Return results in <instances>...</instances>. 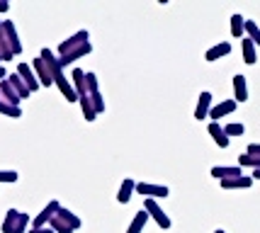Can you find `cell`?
<instances>
[{
    "mask_svg": "<svg viewBox=\"0 0 260 233\" xmlns=\"http://www.w3.org/2000/svg\"><path fill=\"white\" fill-rule=\"evenodd\" d=\"M144 211H146L148 216L153 219V221L158 223V228H163V231H168L170 226H173V221H170V216L166 214V211L160 209L158 204H156V199H146L144 202Z\"/></svg>",
    "mask_w": 260,
    "mask_h": 233,
    "instance_id": "6da1fadb",
    "label": "cell"
},
{
    "mask_svg": "<svg viewBox=\"0 0 260 233\" xmlns=\"http://www.w3.org/2000/svg\"><path fill=\"white\" fill-rule=\"evenodd\" d=\"M88 29H80V32H76V34H71L68 39H63L61 44H58V56H66V54H71V51H76V49H80L83 44H88Z\"/></svg>",
    "mask_w": 260,
    "mask_h": 233,
    "instance_id": "7a4b0ae2",
    "label": "cell"
},
{
    "mask_svg": "<svg viewBox=\"0 0 260 233\" xmlns=\"http://www.w3.org/2000/svg\"><path fill=\"white\" fill-rule=\"evenodd\" d=\"M58 209H61V204H58L56 199H51L49 204H46L44 209L39 211L37 216L32 219V228H46L49 223H51V219L58 214Z\"/></svg>",
    "mask_w": 260,
    "mask_h": 233,
    "instance_id": "3957f363",
    "label": "cell"
},
{
    "mask_svg": "<svg viewBox=\"0 0 260 233\" xmlns=\"http://www.w3.org/2000/svg\"><path fill=\"white\" fill-rule=\"evenodd\" d=\"M136 192L144 194L146 199H160V197H168L170 187L166 185H151V182H136Z\"/></svg>",
    "mask_w": 260,
    "mask_h": 233,
    "instance_id": "277c9868",
    "label": "cell"
},
{
    "mask_svg": "<svg viewBox=\"0 0 260 233\" xmlns=\"http://www.w3.org/2000/svg\"><path fill=\"white\" fill-rule=\"evenodd\" d=\"M32 71H34V76H37V80H39V85H42V88L54 85L51 73H49V68H46V63H44V58H42V56H37V58L32 61Z\"/></svg>",
    "mask_w": 260,
    "mask_h": 233,
    "instance_id": "5b68a950",
    "label": "cell"
},
{
    "mask_svg": "<svg viewBox=\"0 0 260 233\" xmlns=\"http://www.w3.org/2000/svg\"><path fill=\"white\" fill-rule=\"evenodd\" d=\"M209 112H212V92L204 90V92H200V100H197V107H194V119L202 122V119L209 117Z\"/></svg>",
    "mask_w": 260,
    "mask_h": 233,
    "instance_id": "8992f818",
    "label": "cell"
},
{
    "mask_svg": "<svg viewBox=\"0 0 260 233\" xmlns=\"http://www.w3.org/2000/svg\"><path fill=\"white\" fill-rule=\"evenodd\" d=\"M243 175V168L241 165H214L212 168V178L221 180H231V178H241Z\"/></svg>",
    "mask_w": 260,
    "mask_h": 233,
    "instance_id": "52a82bcc",
    "label": "cell"
},
{
    "mask_svg": "<svg viewBox=\"0 0 260 233\" xmlns=\"http://www.w3.org/2000/svg\"><path fill=\"white\" fill-rule=\"evenodd\" d=\"M5 42L10 44L12 54L20 56L22 54V42H20V34H17V29H15V24L10 22V20H5Z\"/></svg>",
    "mask_w": 260,
    "mask_h": 233,
    "instance_id": "ba28073f",
    "label": "cell"
},
{
    "mask_svg": "<svg viewBox=\"0 0 260 233\" xmlns=\"http://www.w3.org/2000/svg\"><path fill=\"white\" fill-rule=\"evenodd\" d=\"M0 100H5L8 105H12V107H20V102H22V97L17 95V90L10 85V80L5 78V80H0Z\"/></svg>",
    "mask_w": 260,
    "mask_h": 233,
    "instance_id": "9c48e42d",
    "label": "cell"
},
{
    "mask_svg": "<svg viewBox=\"0 0 260 233\" xmlns=\"http://www.w3.org/2000/svg\"><path fill=\"white\" fill-rule=\"evenodd\" d=\"M236 107H238L236 100L219 102V105H214V107H212V112H209V119H212V122H219L221 117H226V114H231V112H236Z\"/></svg>",
    "mask_w": 260,
    "mask_h": 233,
    "instance_id": "30bf717a",
    "label": "cell"
},
{
    "mask_svg": "<svg viewBox=\"0 0 260 233\" xmlns=\"http://www.w3.org/2000/svg\"><path fill=\"white\" fill-rule=\"evenodd\" d=\"M15 73H17V76L24 80V85L29 88V92L39 90V80H37V76H34V71H32V66H29V63H20Z\"/></svg>",
    "mask_w": 260,
    "mask_h": 233,
    "instance_id": "8fae6325",
    "label": "cell"
},
{
    "mask_svg": "<svg viewBox=\"0 0 260 233\" xmlns=\"http://www.w3.org/2000/svg\"><path fill=\"white\" fill-rule=\"evenodd\" d=\"M90 51H92V46H90V42H88V44H83L80 49H76V51H71V54L58 56V66H61V68L71 66V63H76L78 58H83V56H88Z\"/></svg>",
    "mask_w": 260,
    "mask_h": 233,
    "instance_id": "7c38bea8",
    "label": "cell"
},
{
    "mask_svg": "<svg viewBox=\"0 0 260 233\" xmlns=\"http://www.w3.org/2000/svg\"><path fill=\"white\" fill-rule=\"evenodd\" d=\"M54 85H56V88L61 90V95H63V97H66L68 102H78V100H80V97H78V92L73 90V85H71V80H68V78L63 76V73H61V76H58L56 80H54Z\"/></svg>",
    "mask_w": 260,
    "mask_h": 233,
    "instance_id": "4fadbf2b",
    "label": "cell"
},
{
    "mask_svg": "<svg viewBox=\"0 0 260 233\" xmlns=\"http://www.w3.org/2000/svg\"><path fill=\"white\" fill-rule=\"evenodd\" d=\"M207 131H209V136L214 139V144L219 146V148H229L231 139H229L226 134H224V126H221L219 122H212L209 126H207Z\"/></svg>",
    "mask_w": 260,
    "mask_h": 233,
    "instance_id": "5bb4252c",
    "label": "cell"
},
{
    "mask_svg": "<svg viewBox=\"0 0 260 233\" xmlns=\"http://www.w3.org/2000/svg\"><path fill=\"white\" fill-rule=\"evenodd\" d=\"M234 100L241 105V102L248 100V83H246V76H234Z\"/></svg>",
    "mask_w": 260,
    "mask_h": 233,
    "instance_id": "9a60e30c",
    "label": "cell"
},
{
    "mask_svg": "<svg viewBox=\"0 0 260 233\" xmlns=\"http://www.w3.org/2000/svg\"><path fill=\"white\" fill-rule=\"evenodd\" d=\"M134 192H136V182H134V180H132V178L122 180L119 192H117V202H119V204H126V202L134 197Z\"/></svg>",
    "mask_w": 260,
    "mask_h": 233,
    "instance_id": "2e32d148",
    "label": "cell"
},
{
    "mask_svg": "<svg viewBox=\"0 0 260 233\" xmlns=\"http://www.w3.org/2000/svg\"><path fill=\"white\" fill-rule=\"evenodd\" d=\"M71 85H73V90L78 92V97H85V95H88V88H85V71L73 68V73H71Z\"/></svg>",
    "mask_w": 260,
    "mask_h": 233,
    "instance_id": "e0dca14e",
    "label": "cell"
},
{
    "mask_svg": "<svg viewBox=\"0 0 260 233\" xmlns=\"http://www.w3.org/2000/svg\"><path fill=\"white\" fill-rule=\"evenodd\" d=\"M231 54V44L229 42H219V44H214L212 49H207V54H204V58L207 61H219V58H224V56Z\"/></svg>",
    "mask_w": 260,
    "mask_h": 233,
    "instance_id": "ac0fdd59",
    "label": "cell"
},
{
    "mask_svg": "<svg viewBox=\"0 0 260 233\" xmlns=\"http://www.w3.org/2000/svg\"><path fill=\"white\" fill-rule=\"evenodd\" d=\"M253 185L250 175H241V178H231V180H221V189H248Z\"/></svg>",
    "mask_w": 260,
    "mask_h": 233,
    "instance_id": "d6986e66",
    "label": "cell"
},
{
    "mask_svg": "<svg viewBox=\"0 0 260 233\" xmlns=\"http://www.w3.org/2000/svg\"><path fill=\"white\" fill-rule=\"evenodd\" d=\"M255 49H258V46L253 44L248 37H243V42H241V51H243V61H246L248 66H253V63L258 61V54H255Z\"/></svg>",
    "mask_w": 260,
    "mask_h": 233,
    "instance_id": "ffe728a7",
    "label": "cell"
},
{
    "mask_svg": "<svg viewBox=\"0 0 260 233\" xmlns=\"http://www.w3.org/2000/svg\"><path fill=\"white\" fill-rule=\"evenodd\" d=\"M17 221H20V211H17V209H8L5 219H3V226H0V231H3V233H15Z\"/></svg>",
    "mask_w": 260,
    "mask_h": 233,
    "instance_id": "44dd1931",
    "label": "cell"
},
{
    "mask_svg": "<svg viewBox=\"0 0 260 233\" xmlns=\"http://www.w3.org/2000/svg\"><path fill=\"white\" fill-rule=\"evenodd\" d=\"M231 37H236V39L246 37V17L243 15H231Z\"/></svg>",
    "mask_w": 260,
    "mask_h": 233,
    "instance_id": "7402d4cb",
    "label": "cell"
},
{
    "mask_svg": "<svg viewBox=\"0 0 260 233\" xmlns=\"http://www.w3.org/2000/svg\"><path fill=\"white\" fill-rule=\"evenodd\" d=\"M151 219L146 211L141 209V211H136V216L132 219V223H129V228H126V233H141L144 231V226H146V221Z\"/></svg>",
    "mask_w": 260,
    "mask_h": 233,
    "instance_id": "603a6c76",
    "label": "cell"
},
{
    "mask_svg": "<svg viewBox=\"0 0 260 233\" xmlns=\"http://www.w3.org/2000/svg\"><path fill=\"white\" fill-rule=\"evenodd\" d=\"M78 105H80V110H83V117H85L88 122H95V119H98V110H95V105H92V100L88 97V95L80 97Z\"/></svg>",
    "mask_w": 260,
    "mask_h": 233,
    "instance_id": "cb8c5ba5",
    "label": "cell"
},
{
    "mask_svg": "<svg viewBox=\"0 0 260 233\" xmlns=\"http://www.w3.org/2000/svg\"><path fill=\"white\" fill-rule=\"evenodd\" d=\"M8 80H10V85L15 90H17V95H20V97H29V95H32V92H29V88H27V85H24V80L20 76H17V73H12V76H8Z\"/></svg>",
    "mask_w": 260,
    "mask_h": 233,
    "instance_id": "d4e9b609",
    "label": "cell"
},
{
    "mask_svg": "<svg viewBox=\"0 0 260 233\" xmlns=\"http://www.w3.org/2000/svg\"><path fill=\"white\" fill-rule=\"evenodd\" d=\"M58 219H63V221H66L68 226H71V228H73V231H78L80 226H83V221H80L78 216H76V214H73V211L63 209V207H61V209H58Z\"/></svg>",
    "mask_w": 260,
    "mask_h": 233,
    "instance_id": "484cf974",
    "label": "cell"
},
{
    "mask_svg": "<svg viewBox=\"0 0 260 233\" xmlns=\"http://www.w3.org/2000/svg\"><path fill=\"white\" fill-rule=\"evenodd\" d=\"M238 165H241V168H253V170H258V168H260V155L241 153V155H238Z\"/></svg>",
    "mask_w": 260,
    "mask_h": 233,
    "instance_id": "4316f807",
    "label": "cell"
},
{
    "mask_svg": "<svg viewBox=\"0 0 260 233\" xmlns=\"http://www.w3.org/2000/svg\"><path fill=\"white\" fill-rule=\"evenodd\" d=\"M246 37H248L255 46H260V27L253 22V20H246Z\"/></svg>",
    "mask_w": 260,
    "mask_h": 233,
    "instance_id": "83f0119b",
    "label": "cell"
},
{
    "mask_svg": "<svg viewBox=\"0 0 260 233\" xmlns=\"http://www.w3.org/2000/svg\"><path fill=\"white\" fill-rule=\"evenodd\" d=\"M49 228H51L54 233H73V228H71V226H68V223L63 221V219H58V214L54 216V219H51Z\"/></svg>",
    "mask_w": 260,
    "mask_h": 233,
    "instance_id": "f1b7e54d",
    "label": "cell"
},
{
    "mask_svg": "<svg viewBox=\"0 0 260 233\" xmlns=\"http://www.w3.org/2000/svg\"><path fill=\"white\" fill-rule=\"evenodd\" d=\"M0 114L12 117V119H20V117H22V110H20V107H12V105H8L5 100H0Z\"/></svg>",
    "mask_w": 260,
    "mask_h": 233,
    "instance_id": "f546056e",
    "label": "cell"
},
{
    "mask_svg": "<svg viewBox=\"0 0 260 233\" xmlns=\"http://www.w3.org/2000/svg\"><path fill=\"white\" fill-rule=\"evenodd\" d=\"M224 134H226L229 139H231V136H243V134H246V126L238 124V122H231V124L224 126Z\"/></svg>",
    "mask_w": 260,
    "mask_h": 233,
    "instance_id": "4dcf8cb0",
    "label": "cell"
},
{
    "mask_svg": "<svg viewBox=\"0 0 260 233\" xmlns=\"http://www.w3.org/2000/svg\"><path fill=\"white\" fill-rule=\"evenodd\" d=\"M85 88H88V95L100 92V85H98V76H95V73H85Z\"/></svg>",
    "mask_w": 260,
    "mask_h": 233,
    "instance_id": "1f68e13d",
    "label": "cell"
},
{
    "mask_svg": "<svg viewBox=\"0 0 260 233\" xmlns=\"http://www.w3.org/2000/svg\"><path fill=\"white\" fill-rule=\"evenodd\" d=\"M17 180H20V175H17L15 170H0V185H3V182L12 185V182H17Z\"/></svg>",
    "mask_w": 260,
    "mask_h": 233,
    "instance_id": "d6a6232c",
    "label": "cell"
},
{
    "mask_svg": "<svg viewBox=\"0 0 260 233\" xmlns=\"http://www.w3.org/2000/svg\"><path fill=\"white\" fill-rule=\"evenodd\" d=\"M29 214H24V211H20V221H17V228H15V233H27V226H29Z\"/></svg>",
    "mask_w": 260,
    "mask_h": 233,
    "instance_id": "836d02e7",
    "label": "cell"
},
{
    "mask_svg": "<svg viewBox=\"0 0 260 233\" xmlns=\"http://www.w3.org/2000/svg\"><path fill=\"white\" fill-rule=\"evenodd\" d=\"M92 100V105H95V110H98V114H102L105 112V100H102V95L100 92H95V95H88Z\"/></svg>",
    "mask_w": 260,
    "mask_h": 233,
    "instance_id": "e575fe53",
    "label": "cell"
},
{
    "mask_svg": "<svg viewBox=\"0 0 260 233\" xmlns=\"http://www.w3.org/2000/svg\"><path fill=\"white\" fill-rule=\"evenodd\" d=\"M246 153H250V155H260V144H250L248 148H246Z\"/></svg>",
    "mask_w": 260,
    "mask_h": 233,
    "instance_id": "d590c367",
    "label": "cell"
},
{
    "mask_svg": "<svg viewBox=\"0 0 260 233\" xmlns=\"http://www.w3.org/2000/svg\"><path fill=\"white\" fill-rule=\"evenodd\" d=\"M10 10V3L8 0H0V12H8Z\"/></svg>",
    "mask_w": 260,
    "mask_h": 233,
    "instance_id": "8d00e7d4",
    "label": "cell"
},
{
    "mask_svg": "<svg viewBox=\"0 0 260 233\" xmlns=\"http://www.w3.org/2000/svg\"><path fill=\"white\" fill-rule=\"evenodd\" d=\"M27 233H54V231L46 226V228H32V231H27Z\"/></svg>",
    "mask_w": 260,
    "mask_h": 233,
    "instance_id": "74e56055",
    "label": "cell"
},
{
    "mask_svg": "<svg viewBox=\"0 0 260 233\" xmlns=\"http://www.w3.org/2000/svg\"><path fill=\"white\" fill-rule=\"evenodd\" d=\"M0 39H5V20H0Z\"/></svg>",
    "mask_w": 260,
    "mask_h": 233,
    "instance_id": "f35d334b",
    "label": "cell"
},
{
    "mask_svg": "<svg viewBox=\"0 0 260 233\" xmlns=\"http://www.w3.org/2000/svg\"><path fill=\"white\" fill-rule=\"evenodd\" d=\"M8 78V71H5V66H0V80H5Z\"/></svg>",
    "mask_w": 260,
    "mask_h": 233,
    "instance_id": "ab89813d",
    "label": "cell"
},
{
    "mask_svg": "<svg viewBox=\"0 0 260 233\" xmlns=\"http://www.w3.org/2000/svg\"><path fill=\"white\" fill-rule=\"evenodd\" d=\"M250 178H253V180H260V168H258V170H253V175H250Z\"/></svg>",
    "mask_w": 260,
    "mask_h": 233,
    "instance_id": "60d3db41",
    "label": "cell"
},
{
    "mask_svg": "<svg viewBox=\"0 0 260 233\" xmlns=\"http://www.w3.org/2000/svg\"><path fill=\"white\" fill-rule=\"evenodd\" d=\"M214 233H226V231H224V228H216V231Z\"/></svg>",
    "mask_w": 260,
    "mask_h": 233,
    "instance_id": "b9f144b4",
    "label": "cell"
},
{
    "mask_svg": "<svg viewBox=\"0 0 260 233\" xmlns=\"http://www.w3.org/2000/svg\"><path fill=\"white\" fill-rule=\"evenodd\" d=\"M0 63H3V54H0Z\"/></svg>",
    "mask_w": 260,
    "mask_h": 233,
    "instance_id": "7bdbcfd3",
    "label": "cell"
}]
</instances>
